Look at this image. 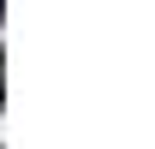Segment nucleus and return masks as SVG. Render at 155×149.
Returning a JSON list of instances; mask_svg holds the SVG:
<instances>
[{"mask_svg":"<svg viewBox=\"0 0 155 149\" xmlns=\"http://www.w3.org/2000/svg\"><path fill=\"white\" fill-rule=\"evenodd\" d=\"M0 101H6V90H0Z\"/></svg>","mask_w":155,"mask_h":149,"instance_id":"obj_1","label":"nucleus"}]
</instances>
